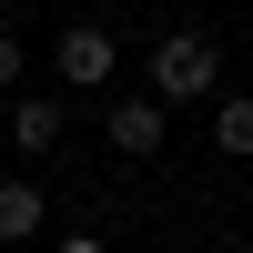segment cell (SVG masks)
<instances>
[{
    "label": "cell",
    "instance_id": "obj_3",
    "mask_svg": "<svg viewBox=\"0 0 253 253\" xmlns=\"http://www.w3.org/2000/svg\"><path fill=\"white\" fill-rule=\"evenodd\" d=\"M162 132H172V101H162V91H152V101H112V112H101V142H112L122 162H152Z\"/></svg>",
    "mask_w": 253,
    "mask_h": 253
},
{
    "label": "cell",
    "instance_id": "obj_7",
    "mask_svg": "<svg viewBox=\"0 0 253 253\" xmlns=\"http://www.w3.org/2000/svg\"><path fill=\"white\" fill-rule=\"evenodd\" d=\"M20 61H31V51H20V31L0 20V91H20Z\"/></svg>",
    "mask_w": 253,
    "mask_h": 253
},
{
    "label": "cell",
    "instance_id": "obj_4",
    "mask_svg": "<svg viewBox=\"0 0 253 253\" xmlns=\"http://www.w3.org/2000/svg\"><path fill=\"white\" fill-rule=\"evenodd\" d=\"M61 132H71V101H10V142H20V152H61Z\"/></svg>",
    "mask_w": 253,
    "mask_h": 253
},
{
    "label": "cell",
    "instance_id": "obj_5",
    "mask_svg": "<svg viewBox=\"0 0 253 253\" xmlns=\"http://www.w3.org/2000/svg\"><path fill=\"white\" fill-rule=\"evenodd\" d=\"M41 223H51V193L41 182H0V243H31Z\"/></svg>",
    "mask_w": 253,
    "mask_h": 253
},
{
    "label": "cell",
    "instance_id": "obj_2",
    "mask_svg": "<svg viewBox=\"0 0 253 253\" xmlns=\"http://www.w3.org/2000/svg\"><path fill=\"white\" fill-rule=\"evenodd\" d=\"M51 71H61V81H71V91H101V81H112V71H122V41H112V31H101V20H71V31H61V41H51Z\"/></svg>",
    "mask_w": 253,
    "mask_h": 253
},
{
    "label": "cell",
    "instance_id": "obj_1",
    "mask_svg": "<svg viewBox=\"0 0 253 253\" xmlns=\"http://www.w3.org/2000/svg\"><path fill=\"white\" fill-rule=\"evenodd\" d=\"M213 81H223V41L213 31H162L152 41V91L162 101H213Z\"/></svg>",
    "mask_w": 253,
    "mask_h": 253
},
{
    "label": "cell",
    "instance_id": "obj_6",
    "mask_svg": "<svg viewBox=\"0 0 253 253\" xmlns=\"http://www.w3.org/2000/svg\"><path fill=\"white\" fill-rule=\"evenodd\" d=\"M213 142L233 162H253V101H213Z\"/></svg>",
    "mask_w": 253,
    "mask_h": 253
}]
</instances>
